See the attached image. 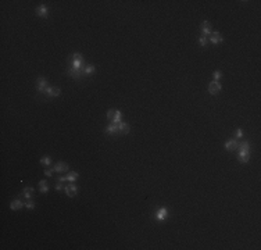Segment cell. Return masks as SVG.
Masks as SVG:
<instances>
[{"mask_svg":"<svg viewBox=\"0 0 261 250\" xmlns=\"http://www.w3.org/2000/svg\"><path fill=\"white\" fill-rule=\"evenodd\" d=\"M249 157H250V147H249V142L244 140L242 145H239V161L247 163Z\"/></svg>","mask_w":261,"mask_h":250,"instance_id":"cell-1","label":"cell"},{"mask_svg":"<svg viewBox=\"0 0 261 250\" xmlns=\"http://www.w3.org/2000/svg\"><path fill=\"white\" fill-rule=\"evenodd\" d=\"M221 89H222V86H221V83L218 82V81H213V82L208 83V92H210L211 94L220 93V92H221Z\"/></svg>","mask_w":261,"mask_h":250,"instance_id":"cell-2","label":"cell"},{"mask_svg":"<svg viewBox=\"0 0 261 250\" xmlns=\"http://www.w3.org/2000/svg\"><path fill=\"white\" fill-rule=\"evenodd\" d=\"M68 74H69V76H71L72 79L79 81L81 78H82V75H84V69H75V68H72V67H69Z\"/></svg>","mask_w":261,"mask_h":250,"instance_id":"cell-3","label":"cell"},{"mask_svg":"<svg viewBox=\"0 0 261 250\" xmlns=\"http://www.w3.org/2000/svg\"><path fill=\"white\" fill-rule=\"evenodd\" d=\"M45 93H46L47 97H57V96H60L61 92H60V89H58L57 86H53V88L47 86L46 91H45Z\"/></svg>","mask_w":261,"mask_h":250,"instance_id":"cell-4","label":"cell"},{"mask_svg":"<svg viewBox=\"0 0 261 250\" xmlns=\"http://www.w3.org/2000/svg\"><path fill=\"white\" fill-rule=\"evenodd\" d=\"M239 142H238V139H231V140H228L226 143H225V150H228V152H233V150H236V149H239Z\"/></svg>","mask_w":261,"mask_h":250,"instance_id":"cell-5","label":"cell"},{"mask_svg":"<svg viewBox=\"0 0 261 250\" xmlns=\"http://www.w3.org/2000/svg\"><path fill=\"white\" fill-rule=\"evenodd\" d=\"M65 193L69 196V197H74V196L76 195V192H78V188H76L75 184H69V185L65 186Z\"/></svg>","mask_w":261,"mask_h":250,"instance_id":"cell-6","label":"cell"},{"mask_svg":"<svg viewBox=\"0 0 261 250\" xmlns=\"http://www.w3.org/2000/svg\"><path fill=\"white\" fill-rule=\"evenodd\" d=\"M201 32H203V36H210L211 35V24L208 21L201 22Z\"/></svg>","mask_w":261,"mask_h":250,"instance_id":"cell-7","label":"cell"},{"mask_svg":"<svg viewBox=\"0 0 261 250\" xmlns=\"http://www.w3.org/2000/svg\"><path fill=\"white\" fill-rule=\"evenodd\" d=\"M53 170L56 171V172H67L68 171V164L63 163V161H58V163L54 164V168Z\"/></svg>","mask_w":261,"mask_h":250,"instance_id":"cell-8","label":"cell"},{"mask_svg":"<svg viewBox=\"0 0 261 250\" xmlns=\"http://www.w3.org/2000/svg\"><path fill=\"white\" fill-rule=\"evenodd\" d=\"M46 88H47V81H46V78H43V76H39V78H38V91L42 92V93H45Z\"/></svg>","mask_w":261,"mask_h":250,"instance_id":"cell-9","label":"cell"},{"mask_svg":"<svg viewBox=\"0 0 261 250\" xmlns=\"http://www.w3.org/2000/svg\"><path fill=\"white\" fill-rule=\"evenodd\" d=\"M168 217V210L165 208V207H161V208H158L156 213V218L157 220H160V221H163V220H165V218Z\"/></svg>","mask_w":261,"mask_h":250,"instance_id":"cell-10","label":"cell"},{"mask_svg":"<svg viewBox=\"0 0 261 250\" xmlns=\"http://www.w3.org/2000/svg\"><path fill=\"white\" fill-rule=\"evenodd\" d=\"M210 40H211V43L217 45V43H220V42H222V40H224V38H222V35L220 32H211Z\"/></svg>","mask_w":261,"mask_h":250,"instance_id":"cell-11","label":"cell"},{"mask_svg":"<svg viewBox=\"0 0 261 250\" xmlns=\"http://www.w3.org/2000/svg\"><path fill=\"white\" fill-rule=\"evenodd\" d=\"M129 125H128L127 122H118V134H121V135H127L128 132H129Z\"/></svg>","mask_w":261,"mask_h":250,"instance_id":"cell-12","label":"cell"},{"mask_svg":"<svg viewBox=\"0 0 261 250\" xmlns=\"http://www.w3.org/2000/svg\"><path fill=\"white\" fill-rule=\"evenodd\" d=\"M106 132L110 135H114V134H118V124H110L106 127Z\"/></svg>","mask_w":261,"mask_h":250,"instance_id":"cell-13","label":"cell"},{"mask_svg":"<svg viewBox=\"0 0 261 250\" xmlns=\"http://www.w3.org/2000/svg\"><path fill=\"white\" fill-rule=\"evenodd\" d=\"M33 195V188L32 186H26V188L22 189V196L24 197H26V199H31Z\"/></svg>","mask_w":261,"mask_h":250,"instance_id":"cell-14","label":"cell"},{"mask_svg":"<svg viewBox=\"0 0 261 250\" xmlns=\"http://www.w3.org/2000/svg\"><path fill=\"white\" fill-rule=\"evenodd\" d=\"M24 206V203H22L21 200H13V202H11L10 203V207H11V210H14V211H17V210H20V208H21V207Z\"/></svg>","mask_w":261,"mask_h":250,"instance_id":"cell-15","label":"cell"},{"mask_svg":"<svg viewBox=\"0 0 261 250\" xmlns=\"http://www.w3.org/2000/svg\"><path fill=\"white\" fill-rule=\"evenodd\" d=\"M36 13H38V15H39V17H43V18H46V17H47V7L42 4V6H39V7L36 8Z\"/></svg>","mask_w":261,"mask_h":250,"instance_id":"cell-16","label":"cell"},{"mask_svg":"<svg viewBox=\"0 0 261 250\" xmlns=\"http://www.w3.org/2000/svg\"><path fill=\"white\" fill-rule=\"evenodd\" d=\"M94 71V65L93 64H88L84 67V75H88V74H92Z\"/></svg>","mask_w":261,"mask_h":250,"instance_id":"cell-17","label":"cell"},{"mask_svg":"<svg viewBox=\"0 0 261 250\" xmlns=\"http://www.w3.org/2000/svg\"><path fill=\"white\" fill-rule=\"evenodd\" d=\"M39 189H40V192H42V193H46L47 190H49V185H47V182L46 181H40L39 182Z\"/></svg>","mask_w":261,"mask_h":250,"instance_id":"cell-18","label":"cell"},{"mask_svg":"<svg viewBox=\"0 0 261 250\" xmlns=\"http://www.w3.org/2000/svg\"><path fill=\"white\" fill-rule=\"evenodd\" d=\"M78 177H79V175L76 174V172H69V174L67 175V181H69L71 184H74V182L78 179Z\"/></svg>","mask_w":261,"mask_h":250,"instance_id":"cell-19","label":"cell"},{"mask_svg":"<svg viewBox=\"0 0 261 250\" xmlns=\"http://www.w3.org/2000/svg\"><path fill=\"white\" fill-rule=\"evenodd\" d=\"M121 118H122V113H121V111H115V114H114V118H112V124L121 122Z\"/></svg>","mask_w":261,"mask_h":250,"instance_id":"cell-20","label":"cell"},{"mask_svg":"<svg viewBox=\"0 0 261 250\" xmlns=\"http://www.w3.org/2000/svg\"><path fill=\"white\" fill-rule=\"evenodd\" d=\"M50 163H51V159L49 156H43L40 159V164H43V165H49Z\"/></svg>","mask_w":261,"mask_h":250,"instance_id":"cell-21","label":"cell"},{"mask_svg":"<svg viewBox=\"0 0 261 250\" xmlns=\"http://www.w3.org/2000/svg\"><path fill=\"white\" fill-rule=\"evenodd\" d=\"M72 61H82V54H81V53H74Z\"/></svg>","mask_w":261,"mask_h":250,"instance_id":"cell-22","label":"cell"},{"mask_svg":"<svg viewBox=\"0 0 261 250\" xmlns=\"http://www.w3.org/2000/svg\"><path fill=\"white\" fill-rule=\"evenodd\" d=\"M25 207L26 208H29V210H32V208H35V203H33L32 200H28L25 203Z\"/></svg>","mask_w":261,"mask_h":250,"instance_id":"cell-23","label":"cell"},{"mask_svg":"<svg viewBox=\"0 0 261 250\" xmlns=\"http://www.w3.org/2000/svg\"><path fill=\"white\" fill-rule=\"evenodd\" d=\"M114 114H115V110H109V111H107V118H109V120H112V118H114Z\"/></svg>","mask_w":261,"mask_h":250,"instance_id":"cell-24","label":"cell"},{"mask_svg":"<svg viewBox=\"0 0 261 250\" xmlns=\"http://www.w3.org/2000/svg\"><path fill=\"white\" fill-rule=\"evenodd\" d=\"M81 64H82V61H72V68L81 69Z\"/></svg>","mask_w":261,"mask_h":250,"instance_id":"cell-25","label":"cell"},{"mask_svg":"<svg viewBox=\"0 0 261 250\" xmlns=\"http://www.w3.org/2000/svg\"><path fill=\"white\" fill-rule=\"evenodd\" d=\"M199 43H200V46H204V45L207 43V36H200Z\"/></svg>","mask_w":261,"mask_h":250,"instance_id":"cell-26","label":"cell"},{"mask_svg":"<svg viewBox=\"0 0 261 250\" xmlns=\"http://www.w3.org/2000/svg\"><path fill=\"white\" fill-rule=\"evenodd\" d=\"M221 76H222L221 71H215V73H214V81H218V79H221Z\"/></svg>","mask_w":261,"mask_h":250,"instance_id":"cell-27","label":"cell"},{"mask_svg":"<svg viewBox=\"0 0 261 250\" xmlns=\"http://www.w3.org/2000/svg\"><path fill=\"white\" fill-rule=\"evenodd\" d=\"M64 189V185H63V182H58L57 181V185H56V190H63Z\"/></svg>","mask_w":261,"mask_h":250,"instance_id":"cell-28","label":"cell"},{"mask_svg":"<svg viewBox=\"0 0 261 250\" xmlns=\"http://www.w3.org/2000/svg\"><path fill=\"white\" fill-rule=\"evenodd\" d=\"M243 136V131L242 129H238L236 131V139H240Z\"/></svg>","mask_w":261,"mask_h":250,"instance_id":"cell-29","label":"cell"},{"mask_svg":"<svg viewBox=\"0 0 261 250\" xmlns=\"http://www.w3.org/2000/svg\"><path fill=\"white\" fill-rule=\"evenodd\" d=\"M45 174H46V177H51V175H53V170H50V168H47V170L45 171Z\"/></svg>","mask_w":261,"mask_h":250,"instance_id":"cell-30","label":"cell"},{"mask_svg":"<svg viewBox=\"0 0 261 250\" xmlns=\"http://www.w3.org/2000/svg\"><path fill=\"white\" fill-rule=\"evenodd\" d=\"M57 181H58V182H63V184H64V182L67 181V177H60V178L57 179Z\"/></svg>","mask_w":261,"mask_h":250,"instance_id":"cell-31","label":"cell"}]
</instances>
